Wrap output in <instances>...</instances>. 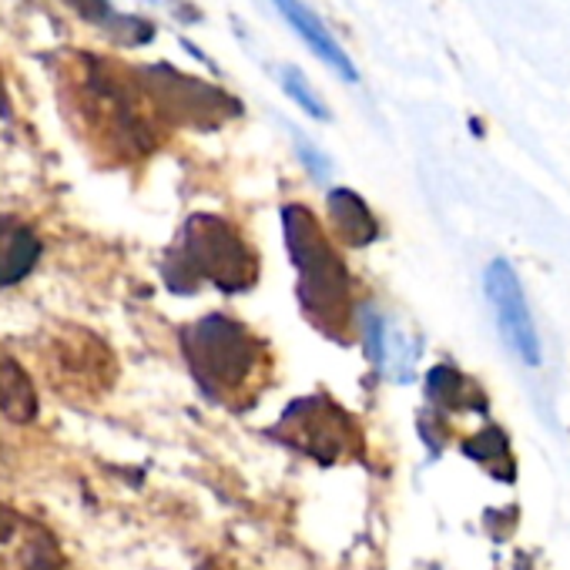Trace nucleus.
<instances>
[{
	"instance_id": "a211bd4d",
	"label": "nucleus",
	"mask_w": 570,
	"mask_h": 570,
	"mask_svg": "<svg viewBox=\"0 0 570 570\" xmlns=\"http://www.w3.org/2000/svg\"><path fill=\"white\" fill-rule=\"evenodd\" d=\"M296 148H299V158L309 165V171H313L316 178H326V175H330V161H326V158H323V155L306 141V138H299V141H296Z\"/></svg>"
},
{
	"instance_id": "2eb2a0df",
	"label": "nucleus",
	"mask_w": 570,
	"mask_h": 570,
	"mask_svg": "<svg viewBox=\"0 0 570 570\" xmlns=\"http://www.w3.org/2000/svg\"><path fill=\"white\" fill-rule=\"evenodd\" d=\"M426 390H430V400H433L436 406H443V410H487L483 393H480L466 376H460V373L450 370V366H436V370L430 373Z\"/></svg>"
},
{
	"instance_id": "f03ea898",
	"label": "nucleus",
	"mask_w": 570,
	"mask_h": 570,
	"mask_svg": "<svg viewBox=\"0 0 570 570\" xmlns=\"http://www.w3.org/2000/svg\"><path fill=\"white\" fill-rule=\"evenodd\" d=\"M282 228L285 245H289V255L299 268L303 313L326 336L346 340V330L353 323V282L340 252L330 245L320 218L306 205H285Z\"/></svg>"
},
{
	"instance_id": "f3484780",
	"label": "nucleus",
	"mask_w": 570,
	"mask_h": 570,
	"mask_svg": "<svg viewBox=\"0 0 570 570\" xmlns=\"http://www.w3.org/2000/svg\"><path fill=\"white\" fill-rule=\"evenodd\" d=\"M282 88L289 91V98H293L306 115H313V118H320V121L330 118V108L320 101V95L309 88V81H306L296 68H285V71H282Z\"/></svg>"
},
{
	"instance_id": "f8f14e48",
	"label": "nucleus",
	"mask_w": 570,
	"mask_h": 570,
	"mask_svg": "<svg viewBox=\"0 0 570 570\" xmlns=\"http://www.w3.org/2000/svg\"><path fill=\"white\" fill-rule=\"evenodd\" d=\"M38 413H41V396L28 366L18 356L0 350V416L18 426H28L38 420Z\"/></svg>"
},
{
	"instance_id": "ddd939ff",
	"label": "nucleus",
	"mask_w": 570,
	"mask_h": 570,
	"mask_svg": "<svg viewBox=\"0 0 570 570\" xmlns=\"http://www.w3.org/2000/svg\"><path fill=\"white\" fill-rule=\"evenodd\" d=\"M61 4H68L81 21L105 28L115 41H121L128 48H138V45L155 38V24H148L141 18H131V14H118L111 8V0H61Z\"/></svg>"
},
{
	"instance_id": "7ed1b4c3",
	"label": "nucleus",
	"mask_w": 570,
	"mask_h": 570,
	"mask_svg": "<svg viewBox=\"0 0 570 570\" xmlns=\"http://www.w3.org/2000/svg\"><path fill=\"white\" fill-rule=\"evenodd\" d=\"M255 252L218 215H191L161 262L165 285L178 296L195 293L202 282L218 285L222 293H242L255 282Z\"/></svg>"
},
{
	"instance_id": "39448f33",
	"label": "nucleus",
	"mask_w": 570,
	"mask_h": 570,
	"mask_svg": "<svg viewBox=\"0 0 570 570\" xmlns=\"http://www.w3.org/2000/svg\"><path fill=\"white\" fill-rule=\"evenodd\" d=\"M181 353L191 380L212 400H235L262 366L258 340L228 316H205L181 330Z\"/></svg>"
},
{
	"instance_id": "9d476101",
	"label": "nucleus",
	"mask_w": 570,
	"mask_h": 570,
	"mask_svg": "<svg viewBox=\"0 0 570 570\" xmlns=\"http://www.w3.org/2000/svg\"><path fill=\"white\" fill-rule=\"evenodd\" d=\"M272 4H275V11L282 14V21L299 35V41H303L330 71H336L343 81H356V78H360V75H356V65L350 61V55L343 51V45L333 38V31L323 24V18L306 4V0H272Z\"/></svg>"
},
{
	"instance_id": "9b49d317",
	"label": "nucleus",
	"mask_w": 570,
	"mask_h": 570,
	"mask_svg": "<svg viewBox=\"0 0 570 570\" xmlns=\"http://www.w3.org/2000/svg\"><path fill=\"white\" fill-rule=\"evenodd\" d=\"M41 258H45V242L35 232V225H28L18 215L0 212V289L21 285L38 268Z\"/></svg>"
},
{
	"instance_id": "1a4fd4ad",
	"label": "nucleus",
	"mask_w": 570,
	"mask_h": 570,
	"mask_svg": "<svg viewBox=\"0 0 570 570\" xmlns=\"http://www.w3.org/2000/svg\"><path fill=\"white\" fill-rule=\"evenodd\" d=\"M487 296H490V306L497 313V323H500V333L507 340V346L530 366L540 363V340H537V326H533V316H530V306L523 299V289H520V278L513 275V268L497 258L490 268H487Z\"/></svg>"
},
{
	"instance_id": "20e7f679",
	"label": "nucleus",
	"mask_w": 570,
	"mask_h": 570,
	"mask_svg": "<svg viewBox=\"0 0 570 570\" xmlns=\"http://www.w3.org/2000/svg\"><path fill=\"white\" fill-rule=\"evenodd\" d=\"M35 360L48 390L71 406H91L118 383V360L111 346L78 323L41 333Z\"/></svg>"
},
{
	"instance_id": "f257e3e1",
	"label": "nucleus",
	"mask_w": 570,
	"mask_h": 570,
	"mask_svg": "<svg viewBox=\"0 0 570 570\" xmlns=\"http://www.w3.org/2000/svg\"><path fill=\"white\" fill-rule=\"evenodd\" d=\"M61 91L85 141L111 161L145 158L158 145L151 111L135 68H118L95 55H71L61 68Z\"/></svg>"
},
{
	"instance_id": "6e6552de",
	"label": "nucleus",
	"mask_w": 570,
	"mask_h": 570,
	"mask_svg": "<svg viewBox=\"0 0 570 570\" xmlns=\"http://www.w3.org/2000/svg\"><path fill=\"white\" fill-rule=\"evenodd\" d=\"M0 570H68L58 533L0 500Z\"/></svg>"
},
{
	"instance_id": "423d86ee",
	"label": "nucleus",
	"mask_w": 570,
	"mask_h": 570,
	"mask_svg": "<svg viewBox=\"0 0 570 570\" xmlns=\"http://www.w3.org/2000/svg\"><path fill=\"white\" fill-rule=\"evenodd\" d=\"M135 75H138V85H141L151 111L158 115V121L188 125V128H218L228 118L242 115V105L232 95H225L198 78L181 75L171 65L135 68Z\"/></svg>"
},
{
	"instance_id": "4468645a",
	"label": "nucleus",
	"mask_w": 570,
	"mask_h": 570,
	"mask_svg": "<svg viewBox=\"0 0 570 570\" xmlns=\"http://www.w3.org/2000/svg\"><path fill=\"white\" fill-rule=\"evenodd\" d=\"M330 215H333L336 232H340V235L346 238V245H353V248H363V245L376 242V235H380L376 215H373L370 205H366L356 191H350V188H333V191H330Z\"/></svg>"
},
{
	"instance_id": "0eeeda50",
	"label": "nucleus",
	"mask_w": 570,
	"mask_h": 570,
	"mask_svg": "<svg viewBox=\"0 0 570 570\" xmlns=\"http://www.w3.org/2000/svg\"><path fill=\"white\" fill-rule=\"evenodd\" d=\"M275 436L316 456L320 463H336L340 456L360 453V430L353 416L326 396L296 400L282 413Z\"/></svg>"
},
{
	"instance_id": "dca6fc26",
	"label": "nucleus",
	"mask_w": 570,
	"mask_h": 570,
	"mask_svg": "<svg viewBox=\"0 0 570 570\" xmlns=\"http://www.w3.org/2000/svg\"><path fill=\"white\" fill-rule=\"evenodd\" d=\"M463 453L473 456L476 463H483L493 476L510 480L513 476V460H510V443L500 430H483L476 440L463 443Z\"/></svg>"
}]
</instances>
